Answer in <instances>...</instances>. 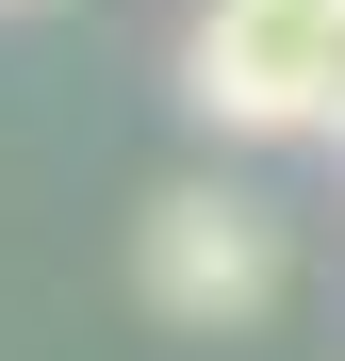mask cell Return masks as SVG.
Instances as JSON below:
<instances>
[{
    "label": "cell",
    "mask_w": 345,
    "mask_h": 361,
    "mask_svg": "<svg viewBox=\"0 0 345 361\" xmlns=\"http://www.w3.org/2000/svg\"><path fill=\"white\" fill-rule=\"evenodd\" d=\"M329 49H345V0H198L181 99L214 132H329Z\"/></svg>",
    "instance_id": "obj_1"
},
{
    "label": "cell",
    "mask_w": 345,
    "mask_h": 361,
    "mask_svg": "<svg viewBox=\"0 0 345 361\" xmlns=\"http://www.w3.org/2000/svg\"><path fill=\"white\" fill-rule=\"evenodd\" d=\"M132 295L164 329H263L279 312V214L230 180H164L132 214Z\"/></svg>",
    "instance_id": "obj_2"
},
{
    "label": "cell",
    "mask_w": 345,
    "mask_h": 361,
    "mask_svg": "<svg viewBox=\"0 0 345 361\" xmlns=\"http://www.w3.org/2000/svg\"><path fill=\"white\" fill-rule=\"evenodd\" d=\"M329 148H345V49H329Z\"/></svg>",
    "instance_id": "obj_3"
},
{
    "label": "cell",
    "mask_w": 345,
    "mask_h": 361,
    "mask_svg": "<svg viewBox=\"0 0 345 361\" xmlns=\"http://www.w3.org/2000/svg\"><path fill=\"white\" fill-rule=\"evenodd\" d=\"M0 17H17V0H0Z\"/></svg>",
    "instance_id": "obj_4"
}]
</instances>
